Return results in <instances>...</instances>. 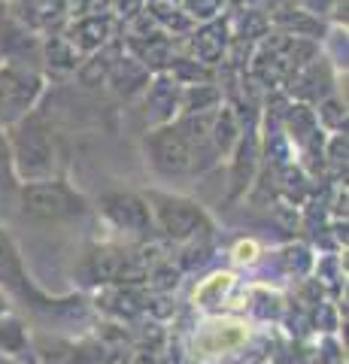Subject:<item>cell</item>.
Masks as SVG:
<instances>
[{
    "label": "cell",
    "instance_id": "6da1fadb",
    "mask_svg": "<svg viewBox=\"0 0 349 364\" xmlns=\"http://www.w3.org/2000/svg\"><path fill=\"white\" fill-rule=\"evenodd\" d=\"M9 158H13L16 179L28 182H46L58 173V140L40 116H25L18 124H13L9 134Z\"/></svg>",
    "mask_w": 349,
    "mask_h": 364
},
{
    "label": "cell",
    "instance_id": "7a4b0ae2",
    "mask_svg": "<svg viewBox=\"0 0 349 364\" xmlns=\"http://www.w3.org/2000/svg\"><path fill=\"white\" fill-rule=\"evenodd\" d=\"M21 210L31 219L40 222H64V219H76L82 215L85 198L76 195V191L61 179H46V182H28L21 186Z\"/></svg>",
    "mask_w": 349,
    "mask_h": 364
},
{
    "label": "cell",
    "instance_id": "3957f363",
    "mask_svg": "<svg viewBox=\"0 0 349 364\" xmlns=\"http://www.w3.org/2000/svg\"><path fill=\"white\" fill-rule=\"evenodd\" d=\"M146 203H149V210H152V219L159 222L161 231L167 237H173V240H198V237L213 231L207 213L188 198L149 191Z\"/></svg>",
    "mask_w": 349,
    "mask_h": 364
},
{
    "label": "cell",
    "instance_id": "277c9868",
    "mask_svg": "<svg viewBox=\"0 0 349 364\" xmlns=\"http://www.w3.org/2000/svg\"><path fill=\"white\" fill-rule=\"evenodd\" d=\"M43 91V79L18 64L0 67V128H13L25 116H31Z\"/></svg>",
    "mask_w": 349,
    "mask_h": 364
},
{
    "label": "cell",
    "instance_id": "5b68a950",
    "mask_svg": "<svg viewBox=\"0 0 349 364\" xmlns=\"http://www.w3.org/2000/svg\"><path fill=\"white\" fill-rule=\"evenodd\" d=\"M146 152L161 176H183L195 170V149H191L188 136L179 131V124H164V128L152 131L146 140Z\"/></svg>",
    "mask_w": 349,
    "mask_h": 364
},
{
    "label": "cell",
    "instance_id": "8992f818",
    "mask_svg": "<svg viewBox=\"0 0 349 364\" xmlns=\"http://www.w3.org/2000/svg\"><path fill=\"white\" fill-rule=\"evenodd\" d=\"M100 213L107 215V222L119 231H128V234H140L146 237L152 231V210L146 198L140 195H131V191H112V195L100 198Z\"/></svg>",
    "mask_w": 349,
    "mask_h": 364
},
{
    "label": "cell",
    "instance_id": "52a82bcc",
    "mask_svg": "<svg viewBox=\"0 0 349 364\" xmlns=\"http://www.w3.org/2000/svg\"><path fill=\"white\" fill-rule=\"evenodd\" d=\"M85 277L92 282H125L137 277V258L119 246L92 249L85 258Z\"/></svg>",
    "mask_w": 349,
    "mask_h": 364
},
{
    "label": "cell",
    "instance_id": "ba28073f",
    "mask_svg": "<svg viewBox=\"0 0 349 364\" xmlns=\"http://www.w3.org/2000/svg\"><path fill=\"white\" fill-rule=\"evenodd\" d=\"M0 289L21 291V294H28V289H31L28 277H25V264H21V255L4 228H0Z\"/></svg>",
    "mask_w": 349,
    "mask_h": 364
},
{
    "label": "cell",
    "instance_id": "9c48e42d",
    "mask_svg": "<svg viewBox=\"0 0 349 364\" xmlns=\"http://www.w3.org/2000/svg\"><path fill=\"white\" fill-rule=\"evenodd\" d=\"M176 107H179L176 79L171 82L167 76H159L152 85H146V112L152 116V122H167Z\"/></svg>",
    "mask_w": 349,
    "mask_h": 364
},
{
    "label": "cell",
    "instance_id": "30bf717a",
    "mask_svg": "<svg viewBox=\"0 0 349 364\" xmlns=\"http://www.w3.org/2000/svg\"><path fill=\"white\" fill-rule=\"evenodd\" d=\"M109 85L119 91V95H134L137 88L149 85V67L140 64L137 58H119L109 70Z\"/></svg>",
    "mask_w": 349,
    "mask_h": 364
},
{
    "label": "cell",
    "instance_id": "8fae6325",
    "mask_svg": "<svg viewBox=\"0 0 349 364\" xmlns=\"http://www.w3.org/2000/svg\"><path fill=\"white\" fill-rule=\"evenodd\" d=\"M109 31H112V21L107 16H88L73 28L70 46L73 49H82V52H95V49H100V46L107 43Z\"/></svg>",
    "mask_w": 349,
    "mask_h": 364
},
{
    "label": "cell",
    "instance_id": "7c38bea8",
    "mask_svg": "<svg viewBox=\"0 0 349 364\" xmlns=\"http://www.w3.org/2000/svg\"><path fill=\"white\" fill-rule=\"evenodd\" d=\"M240 140V128H237V119H234L231 109H219L216 119H210V143L219 155L222 152H231V146Z\"/></svg>",
    "mask_w": 349,
    "mask_h": 364
},
{
    "label": "cell",
    "instance_id": "4fadbf2b",
    "mask_svg": "<svg viewBox=\"0 0 349 364\" xmlns=\"http://www.w3.org/2000/svg\"><path fill=\"white\" fill-rule=\"evenodd\" d=\"M246 331L237 322H222V325H210L207 334L200 337V346L207 352H225V349H234L243 343Z\"/></svg>",
    "mask_w": 349,
    "mask_h": 364
},
{
    "label": "cell",
    "instance_id": "5bb4252c",
    "mask_svg": "<svg viewBox=\"0 0 349 364\" xmlns=\"http://www.w3.org/2000/svg\"><path fill=\"white\" fill-rule=\"evenodd\" d=\"M28 352V334L25 325L13 316H0V358L6 355H25Z\"/></svg>",
    "mask_w": 349,
    "mask_h": 364
},
{
    "label": "cell",
    "instance_id": "9a60e30c",
    "mask_svg": "<svg viewBox=\"0 0 349 364\" xmlns=\"http://www.w3.org/2000/svg\"><path fill=\"white\" fill-rule=\"evenodd\" d=\"M191 46H195V55L200 61H207V64H213V61H219L222 58V52H225V33H222V28H204L200 33H195V40H191Z\"/></svg>",
    "mask_w": 349,
    "mask_h": 364
},
{
    "label": "cell",
    "instance_id": "2e32d148",
    "mask_svg": "<svg viewBox=\"0 0 349 364\" xmlns=\"http://www.w3.org/2000/svg\"><path fill=\"white\" fill-rule=\"evenodd\" d=\"M228 289H231V273H216V277H210L204 286L195 291V298L200 306H216V304H222Z\"/></svg>",
    "mask_w": 349,
    "mask_h": 364
},
{
    "label": "cell",
    "instance_id": "e0dca14e",
    "mask_svg": "<svg viewBox=\"0 0 349 364\" xmlns=\"http://www.w3.org/2000/svg\"><path fill=\"white\" fill-rule=\"evenodd\" d=\"M109 58H112L109 52H100V55H95V58L88 61V64H82L80 79H82L85 85H100V82H104V79L109 76L112 64H116V61H109Z\"/></svg>",
    "mask_w": 349,
    "mask_h": 364
},
{
    "label": "cell",
    "instance_id": "ac0fdd59",
    "mask_svg": "<svg viewBox=\"0 0 349 364\" xmlns=\"http://www.w3.org/2000/svg\"><path fill=\"white\" fill-rule=\"evenodd\" d=\"M219 100V91L216 88H207V85H188L186 97H183V109L188 112H204L207 107H213Z\"/></svg>",
    "mask_w": 349,
    "mask_h": 364
},
{
    "label": "cell",
    "instance_id": "d6986e66",
    "mask_svg": "<svg viewBox=\"0 0 349 364\" xmlns=\"http://www.w3.org/2000/svg\"><path fill=\"white\" fill-rule=\"evenodd\" d=\"M58 64L64 70L76 67V49L70 46V40H49V64Z\"/></svg>",
    "mask_w": 349,
    "mask_h": 364
},
{
    "label": "cell",
    "instance_id": "ffe728a7",
    "mask_svg": "<svg viewBox=\"0 0 349 364\" xmlns=\"http://www.w3.org/2000/svg\"><path fill=\"white\" fill-rule=\"evenodd\" d=\"M16 173H13V158H9V143H6V136L0 134V188L4 186H13V179Z\"/></svg>",
    "mask_w": 349,
    "mask_h": 364
},
{
    "label": "cell",
    "instance_id": "44dd1931",
    "mask_svg": "<svg viewBox=\"0 0 349 364\" xmlns=\"http://www.w3.org/2000/svg\"><path fill=\"white\" fill-rule=\"evenodd\" d=\"M319 116L331 124V128H343V122H346V109L337 104V100H325L322 109H319Z\"/></svg>",
    "mask_w": 349,
    "mask_h": 364
},
{
    "label": "cell",
    "instance_id": "7402d4cb",
    "mask_svg": "<svg viewBox=\"0 0 349 364\" xmlns=\"http://www.w3.org/2000/svg\"><path fill=\"white\" fill-rule=\"evenodd\" d=\"M304 4H307V6L313 9V13L319 16V13H328V6L334 4V0H304Z\"/></svg>",
    "mask_w": 349,
    "mask_h": 364
},
{
    "label": "cell",
    "instance_id": "603a6c76",
    "mask_svg": "<svg viewBox=\"0 0 349 364\" xmlns=\"http://www.w3.org/2000/svg\"><path fill=\"white\" fill-rule=\"evenodd\" d=\"M0 316H6V298H4V291H0Z\"/></svg>",
    "mask_w": 349,
    "mask_h": 364
},
{
    "label": "cell",
    "instance_id": "cb8c5ba5",
    "mask_svg": "<svg viewBox=\"0 0 349 364\" xmlns=\"http://www.w3.org/2000/svg\"><path fill=\"white\" fill-rule=\"evenodd\" d=\"M0 364H6V358H0Z\"/></svg>",
    "mask_w": 349,
    "mask_h": 364
}]
</instances>
